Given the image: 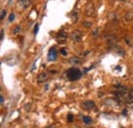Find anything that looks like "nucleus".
<instances>
[{
	"instance_id": "c756f323",
	"label": "nucleus",
	"mask_w": 133,
	"mask_h": 128,
	"mask_svg": "<svg viewBox=\"0 0 133 128\" xmlns=\"http://www.w3.org/2000/svg\"><path fill=\"white\" fill-rule=\"evenodd\" d=\"M0 65H1V62H0Z\"/></svg>"
},
{
	"instance_id": "393cba45",
	"label": "nucleus",
	"mask_w": 133,
	"mask_h": 128,
	"mask_svg": "<svg viewBox=\"0 0 133 128\" xmlns=\"http://www.w3.org/2000/svg\"><path fill=\"white\" fill-rule=\"evenodd\" d=\"M50 73H51V74H56L58 72L55 71V70H50Z\"/></svg>"
},
{
	"instance_id": "4468645a",
	"label": "nucleus",
	"mask_w": 133,
	"mask_h": 128,
	"mask_svg": "<svg viewBox=\"0 0 133 128\" xmlns=\"http://www.w3.org/2000/svg\"><path fill=\"white\" fill-rule=\"evenodd\" d=\"M83 122L85 123V124H87V125H89V124H91L92 123V118L90 116H83Z\"/></svg>"
},
{
	"instance_id": "f3484780",
	"label": "nucleus",
	"mask_w": 133,
	"mask_h": 128,
	"mask_svg": "<svg viewBox=\"0 0 133 128\" xmlns=\"http://www.w3.org/2000/svg\"><path fill=\"white\" fill-rule=\"evenodd\" d=\"M83 26L85 28H90L91 27V23L90 22H87V20H84V22H83Z\"/></svg>"
},
{
	"instance_id": "cd10ccee",
	"label": "nucleus",
	"mask_w": 133,
	"mask_h": 128,
	"mask_svg": "<svg viewBox=\"0 0 133 128\" xmlns=\"http://www.w3.org/2000/svg\"><path fill=\"white\" fill-rule=\"evenodd\" d=\"M0 91H1V87H0Z\"/></svg>"
},
{
	"instance_id": "5701e85b",
	"label": "nucleus",
	"mask_w": 133,
	"mask_h": 128,
	"mask_svg": "<svg viewBox=\"0 0 133 128\" xmlns=\"http://www.w3.org/2000/svg\"><path fill=\"white\" fill-rule=\"evenodd\" d=\"M4 102V98L2 96V95H0V104H2Z\"/></svg>"
},
{
	"instance_id": "c85d7f7f",
	"label": "nucleus",
	"mask_w": 133,
	"mask_h": 128,
	"mask_svg": "<svg viewBox=\"0 0 133 128\" xmlns=\"http://www.w3.org/2000/svg\"><path fill=\"white\" fill-rule=\"evenodd\" d=\"M10 1H12V0H9V2H10Z\"/></svg>"
},
{
	"instance_id": "aec40b11",
	"label": "nucleus",
	"mask_w": 133,
	"mask_h": 128,
	"mask_svg": "<svg viewBox=\"0 0 133 128\" xmlns=\"http://www.w3.org/2000/svg\"><path fill=\"white\" fill-rule=\"evenodd\" d=\"M14 18H16V16H14V14L12 12V14H10V16H9V18H8V20L9 22H12V20H14Z\"/></svg>"
},
{
	"instance_id": "20e7f679",
	"label": "nucleus",
	"mask_w": 133,
	"mask_h": 128,
	"mask_svg": "<svg viewBox=\"0 0 133 128\" xmlns=\"http://www.w3.org/2000/svg\"><path fill=\"white\" fill-rule=\"evenodd\" d=\"M66 38H68V34H66L64 30L60 31L58 34L56 35V40H58V43H64L66 40Z\"/></svg>"
},
{
	"instance_id": "423d86ee",
	"label": "nucleus",
	"mask_w": 133,
	"mask_h": 128,
	"mask_svg": "<svg viewBox=\"0 0 133 128\" xmlns=\"http://www.w3.org/2000/svg\"><path fill=\"white\" fill-rule=\"evenodd\" d=\"M117 37L115 35H108L106 37V42L110 45V46H114L117 43Z\"/></svg>"
},
{
	"instance_id": "ddd939ff",
	"label": "nucleus",
	"mask_w": 133,
	"mask_h": 128,
	"mask_svg": "<svg viewBox=\"0 0 133 128\" xmlns=\"http://www.w3.org/2000/svg\"><path fill=\"white\" fill-rule=\"evenodd\" d=\"M124 18H125L126 22H131L133 20V12H127L124 16Z\"/></svg>"
},
{
	"instance_id": "f8f14e48",
	"label": "nucleus",
	"mask_w": 133,
	"mask_h": 128,
	"mask_svg": "<svg viewBox=\"0 0 133 128\" xmlns=\"http://www.w3.org/2000/svg\"><path fill=\"white\" fill-rule=\"evenodd\" d=\"M71 16H72L73 23H76L79 18V10H74V12H72V14H71Z\"/></svg>"
},
{
	"instance_id": "7ed1b4c3",
	"label": "nucleus",
	"mask_w": 133,
	"mask_h": 128,
	"mask_svg": "<svg viewBox=\"0 0 133 128\" xmlns=\"http://www.w3.org/2000/svg\"><path fill=\"white\" fill-rule=\"evenodd\" d=\"M70 36H71V39H72L73 41L79 42V41L81 40V38H82V33H81L79 30H75V31L72 32Z\"/></svg>"
},
{
	"instance_id": "bb28decb",
	"label": "nucleus",
	"mask_w": 133,
	"mask_h": 128,
	"mask_svg": "<svg viewBox=\"0 0 133 128\" xmlns=\"http://www.w3.org/2000/svg\"><path fill=\"white\" fill-rule=\"evenodd\" d=\"M46 128H55V127H54V126H47Z\"/></svg>"
},
{
	"instance_id": "a878e982",
	"label": "nucleus",
	"mask_w": 133,
	"mask_h": 128,
	"mask_svg": "<svg viewBox=\"0 0 133 128\" xmlns=\"http://www.w3.org/2000/svg\"><path fill=\"white\" fill-rule=\"evenodd\" d=\"M122 115L126 116V115H127V111H126V110H124V111H123V113H122Z\"/></svg>"
},
{
	"instance_id": "6e6552de",
	"label": "nucleus",
	"mask_w": 133,
	"mask_h": 128,
	"mask_svg": "<svg viewBox=\"0 0 133 128\" xmlns=\"http://www.w3.org/2000/svg\"><path fill=\"white\" fill-rule=\"evenodd\" d=\"M18 7H22L23 9L28 8L31 5V0H18Z\"/></svg>"
},
{
	"instance_id": "412c9836",
	"label": "nucleus",
	"mask_w": 133,
	"mask_h": 128,
	"mask_svg": "<svg viewBox=\"0 0 133 128\" xmlns=\"http://www.w3.org/2000/svg\"><path fill=\"white\" fill-rule=\"evenodd\" d=\"M38 30H39V25H35V27H34V34L35 35L38 33Z\"/></svg>"
},
{
	"instance_id": "2eb2a0df",
	"label": "nucleus",
	"mask_w": 133,
	"mask_h": 128,
	"mask_svg": "<svg viewBox=\"0 0 133 128\" xmlns=\"http://www.w3.org/2000/svg\"><path fill=\"white\" fill-rule=\"evenodd\" d=\"M20 25H16V26H14V29H12V33L14 34H18V33H20Z\"/></svg>"
},
{
	"instance_id": "a211bd4d",
	"label": "nucleus",
	"mask_w": 133,
	"mask_h": 128,
	"mask_svg": "<svg viewBox=\"0 0 133 128\" xmlns=\"http://www.w3.org/2000/svg\"><path fill=\"white\" fill-rule=\"evenodd\" d=\"M60 53H62V56H66V54H68V52H66V49L64 48V47H62V48H60Z\"/></svg>"
},
{
	"instance_id": "6ab92c4d",
	"label": "nucleus",
	"mask_w": 133,
	"mask_h": 128,
	"mask_svg": "<svg viewBox=\"0 0 133 128\" xmlns=\"http://www.w3.org/2000/svg\"><path fill=\"white\" fill-rule=\"evenodd\" d=\"M5 16H6V10H3V12H1V16H0V20H3Z\"/></svg>"
},
{
	"instance_id": "0eeeda50",
	"label": "nucleus",
	"mask_w": 133,
	"mask_h": 128,
	"mask_svg": "<svg viewBox=\"0 0 133 128\" xmlns=\"http://www.w3.org/2000/svg\"><path fill=\"white\" fill-rule=\"evenodd\" d=\"M47 79H48V74L45 72H41L37 76V82L38 83H44V82L47 81Z\"/></svg>"
},
{
	"instance_id": "9d476101",
	"label": "nucleus",
	"mask_w": 133,
	"mask_h": 128,
	"mask_svg": "<svg viewBox=\"0 0 133 128\" xmlns=\"http://www.w3.org/2000/svg\"><path fill=\"white\" fill-rule=\"evenodd\" d=\"M69 62L71 64H73V65H79V64H81V58H78V56H72L69 60Z\"/></svg>"
},
{
	"instance_id": "f257e3e1",
	"label": "nucleus",
	"mask_w": 133,
	"mask_h": 128,
	"mask_svg": "<svg viewBox=\"0 0 133 128\" xmlns=\"http://www.w3.org/2000/svg\"><path fill=\"white\" fill-rule=\"evenodd\" d=\"M115 98L118 102H124L126 104H132L133 100V93L123 85H117L115 86Z\"/></svg>"
},
{
	"instance_id": "39448f33",
	"label": "nucleus",
	"mask_w": 133,
	"mask_h": 128,
	"mask_svg": "<svg viewBox=\"0 0 133 128\" xmlns=\"http://www.w3.org/2000/svg\"><path fill=\"white\" fill-rule=\"evenodd\" d=\"M56 56H58L56 49H55V47H51L49 49V51H48V54H47L48 60H56Z\"/></svg>"
},
{
	"instance_id": "dca6fc26",
	"label": "nucleus",
	"mask_w": 133,
	"mask_h": 128,
	"mask_svg": "<svg viewBox=\"0 0 133 128\" xmlns=\"http://www.w3.org/2000/svg\"><path fill=\"white\" fill-rule=\"evenodd\" d=\"M66 119H68V122L69 123H72L74 121V116H73V114H69L68 117H66Z\"/></svg>"
},
{
	"instance_id": "b1692460",
	"label": "nucleus",
	"mask_w": 133,
	"mask_h": 128,
	"mask_svg": "<svg viewBox=\"0 0 133 128\" xmlns=\"http://www.w3.org/2000/svg\"><path fill=\"white\" fill-rule=\"evenodd\" d=\"M92 35H93V36L97 35V30H95V31H93V32H92Z\"/></svg>"
},
{
	"instance_id": "1a4fd4ad",
	"label": "nucleus",
	"mask_w": 133,
	"mask_h": 128,
	"mask_svg": "<svg viewBox=\"0 0 133 128\" xmlns=\"http://www.w3.org/2000/svg\"><path fill=\"white\" fill-rule=\"evenodd\" d=\"M95 106V102H93V100H85L84 102H83V108L85 109V110H91V109H93Z\"/></svg>"
},
{
	"instance_id": "9b49d317",
	"label": "nucleus",
	"mask_w": 133,
	"mask_h": 128,
	"mask_svg": "<svg viewBox=\"0 0 133 128\" xmlns=\"http://www.w3.org/2000/svg\"><path fill=\"white\" fill-rule=\"evenodd\" d=\"M94 14V8L92 4H88V6L86 7V14L87 16H93Z\"/></svg>"
},
{
	"instance_id": "f03ea898",
	"label": "nucleus",
	"mask_w": 133,
	"mask_h": 128,
	"mask_svg": "<svg viewBox=\"0 0 133 128\" xmlns=\"http://www.w3.org/2000/svg\"><path fill=\"white\" fill-rule=\"evenodd\" d=\"M66 77L70 81H77L82 77V72L77 68H71L66 71Z\"/></svg>"
},
{
	"instance_id": "4be33fe9",
	"label": "nucleus",
	"mask_w": 133,
	"mask_h": 128,
	"mask_svg": "<svg viewBox=\"0 0 133 128\" xmlns=\"http://www.w3.org/2000/svg\"><path fill=\"white\" fill-rule=\"evenodd\" d=\"M3 36H4V31L1 30V31H0V41L3 39Z\"/></svg>"
}]
</instances>
